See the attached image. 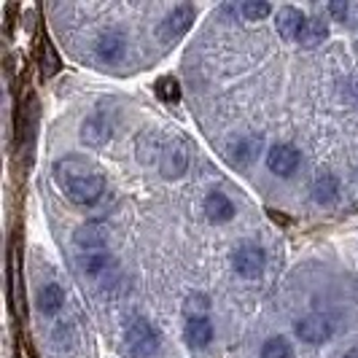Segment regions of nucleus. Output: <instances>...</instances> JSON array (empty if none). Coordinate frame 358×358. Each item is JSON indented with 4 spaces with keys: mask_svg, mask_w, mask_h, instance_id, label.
Wrapping results in <instances>:
<instances>
[{
    "mask_svg": "<svg viewBox=\"0 0 358 358\" xmlns=\"http://www.w3.org/2000/svg\"><path fill=\"white\" fill-rule=\"evenodd\" d=\"M54 180L76 205H97L106 194V176L94 162L84 157H65L54 162Z\"/></svg>",
    "mask_w": 358,
    "mask_h": 358,
    "instance_id": "f257e3e1",
    "label": "nucleus"
},
{
    "mask_svg": "<svg viewBox=\"0 0 358 358\" xmlns=\"http://www.w3.org/2000/svg\"><path fill=\"white\" fill-rule=\"evenodd\" d=\"M127 348L135 358H159L162 356V334L154 323L145 318H135L127 326Z\"/></svg>",
    "mask_w": 358,
    "mask_h": 358,
    "instance_id": "f03ea898",
    "label": "nucleus"
},
{
    "mask_svg": "<svg viewBox=\"0 0 358 358\" xmlns=\"http://www.w3.org/2000/svg\"><path fill=\"white\" fill-rule=\"evenodd\" d=\"M194 17H197V11H194L192 3H180V6H176V8L159 22V30H157L159 41H164V43L178 41L183 33H189V27H192Z\"/></svg>",
    "mask_w": 358,
    "mask_h": 358,
    "instance_id": "7ed1b4c3",
    "label": "nucleus"
},
{
    "mask_svg": "<svg viewBox=\"0 0 358 358\" xmlns=\"http://www.w3.org/2000/svg\"><path fill=\"white\" fill-rule=\"evenodd\" d=\"M232 267L240 278L245 280H256L264 272V251L256 243H243L237 251L232 253Z\"/></svg>",
    "mask_w": 358,
    "mask_h": 358,
    "instance_id": "20e7f679",
    "label": "nucleus"
},
{
    "mask_svg": "<svg viewBox=\"0 0 358 358\" xmlns=\"http://www.w3.org/2000/svg\"><path fill=\"white\" fill-rule=\"evenodd\" d=\"M299 162H302V154H299L296 145L291 143H278L267 151V167L275 176H283V178L296 173Z\"/></svg>",
    "mask_w": 358,
    "mask_h": 358,
    "instance_id": "39448f33",
    "label": "nucleus"
},
{
    "mask_svg": "<svg viewBox=\"0 0 358 358\" xmlns=\"http://www.w3.org/2000/svg\"><path fill=\"white\" fill-rule=\"evenodd\" d=\"M294 329H296V337L307 342V345H323L334 334V326L326 315H305V318L296 321Z\"/></svg>",
    "mask_w": 358,
    "mask_h": 358,
    "instance_id": "423d86ee",
    "label": "nucleus"
},
{
    "mask_svg": "<svg viewBox=\"0 0 358 358\" xmlns=\"http://www.w3.org/2000/svg\"><path fill=\"white\" fill-rule=\"evenodd\" d=\"M73 240H76V245H78L81 251L97 253L100 248L108 245V240H110V227L103 224V221H87V224H81V227L76 229Z\"/></svg>",
    "mask_w": 358,
    "mask_h": 358,
    "instance_id": "0eeeda50",
    "label": "nucleus"
},
{
    "mask_svg": "<svg viewBox=\"0 0 358 358\" xmlns=\"http://www.w3.org/2000/svg\"><path fill=\"white\" fill-rule=\"evenodd\" d=\"M189 167V148L183 141H173L162 148L159 157V170L164 178H180Z\"/></svg>",
    "mask_w": 358,
    "mask_h": 358,
    "instance_id": "6e6552de",
    "label": "nucleus"
},
{
    "mask_svg": "<svg viewBox=\"0 0 358 358\" xmlns=\"http://www.w3.org/2000/svg\"><path fill=\"white\" fill-rule=\"evenodd\" d=\"M110 122H108L106 110H97V113H92L90 119H84V124H81V141L87 145H103L110 141Z\"/></svg>",
    "mask_w": 358,
    "mask_h": 358,
    "instance_id": "1a4fd4ad",
    "label": "nucleus"
},
{
    "mask_svg": "<svg viewBox=\"0 0 358 358\" xmlns=\"http://www.w3.org/2000/svg\"><path fill=\"white\" fill-rule=\"evenodd\" d=\"M305 22V14L299 8H294V6H283L275 14V27H278L280 38H286V41H299V33H302Z\"/></svg>",
    "mask_w": 358,
    "mask_h": 358,
    "instance_id": "9d476101",
    "label": "nucleus"
},
{
    "mask_svg": "<svg viewBox=\"0 0 358 358\" xmlns=\"http://www.w3.org/2000/svg\"><path fill=\"white\" fill-rule=\"evenodd\" d=\"M127 52V38L122 30H108L97 38V57L103 62H119Z\"/></svg>",
    "mask_w": 358,
    "mask_h": 358,
    "instance_id": "9b49d317",
    "label": "nucleus"
},
{
    "mask_svg": "<svg viewBox=\"0 0 358 358\" xmlns=\"http://www.w3.org/2000/svg\"><path fill=\"white\" fill-rule=\"evenodd\" d=\"M186 342H189V348H197V350H202V348H208L210 345V340H213V323H210V318L208 315H199V318H189V323H186Z\"/></svg>",
    "mask_w": 358,
    "mask_h": 358,
    "instance_id": "f8f14e48",
    "label": "nucleus"
},
{
    "mask_svg": "<svg viewBox=\"0 0 358 358\" xmlns=\"http://www.w3.org/2000/svg\"><path fill=\"white\" fill-rule=\"evenodd\" d=\"M205 215L213 221V224H227L234 218V205L232 199L221 192H210L205 197Z\"/></svg>",
    "mask_w": 358,
    "mask_h": 358,
    "instance_id": "ddd939ff",
    "label": "nucleus"
},
{
    "mask_svg": "<svg viewBox=\"0 0 358 358\" xmlns=\"http://www.w3.org/2000/svg\"><path fill=\"white\" fill-rule=\"evenodd\" d=\"M340 197V180L331 173H318V178L313 180V199L318 205H331Z\"/></svg>",
    "mask_w": 358,
    "mask_h": 358,
    "instance_id": "4468645a",
    "label": "nucleus"
},
{
    "mask_svg": "<svg viewBox=\"0 0 358 358\" xmlns=\"http://www.w3.org/2000/svg\"><path fill=\"white\" fill-rule=\"evenodd\" d=\"M62 307H65V291L57 283H49L38 291V310L43 315H57Z\"/></svg>",
    "mask_w": 358,
    "mask_h": 358,
    "instance_id": "2eb2a0df",
    "label": "nucleus"
},
{
    "mask_svg": "<svg viewBox=\"0 0 358 358\" xmlns=\"http://www.w3.org/2000/svg\"><path fill=\"white\" fill-rule=\"evenodd\" d=\"M259 148H262V138H256V135L243 138L229 148V159H232V164H251L259 154Z\"/></svg>",
    "mask_w": 358,
    "mask_h": 358,
    "instance_id": "dca6fc26",
    "label": "nucleus"
},
{
    "mask_svg": "<svg viewBox=\"0 0 358 358\" xmlns=\"http://www.w3.org/2000/svg\"><path fill=\"white\" fill-rule=\"evenodd\" d=\"M326 38H329V24H326L323 19L313 17L305 22V27H302V33H299V43L307 46V49H315Z\"/></svg>",
    "mask_w": 358,
    "mask_h": 358,
    "instance_id": "f3484780",
    "label": "nucleus"
},
{
    "mask_svg": "<svg viewBox=\"0 0 358 358\" xmlns=\"http://www.w3.org/2000/svg\"><path fill=\"white\" fill-rule=\"evenodd\" d=\"M113 262H110V256L108 253H84L81 259H78V269L84 272V275H92V278H100L108 267H110Z\"/></svg>",
    "mask_w": 358,
    "mask_h": 358,
    "instance_id": "a211bd4d",
    "label": "nucleus"
},
{
    "mask_svg": "<svg viewBox=\"0 0 358 358\" xmlns=\"http://www.w3.org/2000/svg\"><path fill=\"white\" fill-rule=\"evenodd\" d=\"M154 94L159 97L162 103H167V106L180 103V87L173 76H162V78H157V84H154Z\"/></svg>",
    "mask_w": 358,
    "mask_h": 358,
    "instance_id": "6ab92c4d",
    "label": "nucleus"
},
{
    "mask_svg": "<svg viewBox=\"0 0 358 358\" xmlns=\"http://www.w3.org/2000/svg\"><path fill=\"white\" fill-rule=\"evenodd\" d=\"M262 358H294L291 342H288L286 337H269V340L262 345Z\"/></svg>",
    "mask_w": 358,
    "mask_h": 358,
    "instance_id": "aec40b11",
    "label": "nucleus"
},
{
    "mask_svg": "<svg viewBox=\"0 0 358 358\" xmlns=\"http://www.w3.org/2000/svg\"><path fill=\"white\" fill-rule=\"evenodd\" d=\"M59 57H57V52H54V46L49 43V41H43V49H41V73L46 76V78H52L54 73L59 71Z\"/></svg>",
    "mask_w": 358,
    "mask_h": 358,
    "instance_id": "412c9836",
    "label": "nucleus"
},
{
    "mask_svg": "<svg viewBox=\"0 0 358 358\" xmlns=\"http://www.w3.org/2000/svg\"><path fill=\"white\" fill-rule=\"evenodd\" d=\"M240 11H243V17L248 19V22H259V19L269 17V3H264V0H245L243 6H240Z\"/></svg>",
    "mask_w": 358,
    "mask_h": 358,
    "instance_id": "4be33fe9",
    "label": "nucleus"
},
{
    "mask_svg": "<svg viewBox=\"0 0 358 358\" xmlns=\"http://www.w3.org/2000/svg\"><path fill=\"white\" fill-rule=\"evenodd\" d=\"M208 296L205 294H194V296H189V302H186V313H189V318H199V315H205L208 313Z\"/></svg>",
    "mask_w": 358,
    "mask_h": 358,
    "instance_id": "5701e85b",
    "label": "nucleus"
},
{
    "mask_svg": "<svg viewBox=\"0 0 358 358\" xmlns=\"http://www.w3.org/2000/svg\"><path fill=\"white\" fill-rule=\"evenodd\" d=\"M348 8H350V3L348 0H334V3H329V14L342 22L345 24V19H348Z\"/></svg>",
    "mask_w": 358,
    "mask_h": 358,
    "instance_id": "b1692460",
    "label": "nucleus"
},
{
    "mask_svg": "<svg viewBox=\"0 0 358 358\" xmlns=\"http://www.w3.org/2000/svg\"><path fill=\"white\" fill-rule=\"evenodd\" d=\"M345 24H348V27H353V30H358V3H350V8H348V19H345Z\"/></svg>",
    "mask_w": 358,
    "mask_h": 358,
    "instance_id": "393cba45",
    "label": "nucleus"
}]
</instances>
